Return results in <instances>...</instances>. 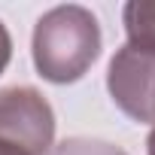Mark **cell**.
<instances>
[{"mask_svg": "<svg viewBox=\"0 0 155 155\" xmlns=\"http://www.w3.org/2000/svg\"><path fill=\"white\" fill-rule=\"evenodd\" d=\"M152 55H155V52H152Z\"/></svg>", "mask_w": 155, "mask_h": 155, "instance_id": "9c48e42d", "label": "cell"}, {"mask_svg": "<svg viewBox=\"0 0 155 155\" xmlns=\"http://www.w3.org/2000/svg\"><path fill=\"white\" fill-rule=\"evenodd\" d=\"M128 46L155 52V0H131L122 9Z\"/></svg>", "mask_w": 155, "mask_h": 155, "instance_id": "277c9868", "label": "cell"}, {"mask_svg": "<svg viewBox=\"0 0 155 155\" xmlns=\"http://www.w3.org/2000/svg\"><path fill=\"white\" fill-rule=\"evenodd\" d=\"M0 140L31 155H49L55 143V113L31 85L0 91Z\"/></svg>", "mask_w": 155, "mask_h": 155, "instance_id": "7a4b0ae2", "label": "cell"}, {"mask_svg": "<svg viewBox=\"0 0 155 155\" xmlns=\"http://www.w3.org/2000/svg\"><path fill=\"white\" fill-rule=\"evenodd\" d=\"M9 58H12V40H9V31L3 28V21H0V73L6 70Z\"/></svg>", "mask_w": 155, "mask_h": 155, "instance_id": "8992f818", "label": "cell"}, {"mask_svg": "<svg viewBox=\"0 0 155 155\" xmlns=\"http://www.w3.org/2000/svg\"><path fill=\"white\" fill-rule=\"evenodd\" d=\"M107 88L116 107L134 122L155 125V55L122 46L107 70Z\"/></svg>", "mask_w": 155, "mask_h": 155, "instance_id": "3957f363", "label": "cell"}, {"mask_svg": "<svg viewBox=\"0 0 155 155\" xmlns=\"http://www.w3.org/2000/svg\"><path fill=\"white\" fill-rule=\"evenodd\" d=\"M0 155H31V152H25V149H18V146H12V143H3V140H0Z\"/></svg>", "mask_w": 155, "mask_h": 155, "instance_id": "52a82bcc", "label": "cell"}, {"mask_svg": "<svg viewBox=\"0 0 155 155\" xmlns=\"http://www.w3.org/2000/svg\"><path fill=\"white\" fill-rule=\"evenodd\" d=\"M55 155H125V152L101 140H67L55 149Z\"/></svg>", "mask_w": 155, "mask_h": 155, "instance_id": "5b68a950", "label": "cell"}, {"mask_svg": "<svg viewBox=\"0 0 155 155\" xmlns=\"http://www.w3.org/2000/svg\"><path fill=\"white\" fill-rule=\"evenodd\" d=\"M101 25L85 6H55L34 28V67L55 85L76 82L101 55Z\"/></svg>", "mask_w": 155, "mask_h": 155, "instance_id": "6da1fadb", "label": "cell"}, {"mask_svg": "<svg viewBox=\"0 0 155 155\" xmlns=\"http://www.w3.org/2000/svg\"><path fill=\"white\" fill-rule=\"evenodd\" d=\"M146 152H149V155H155V125H152V131H149V140H146Z\"/></svg>", "mask_w": 155, "mask_h": 155, "instance_id": "ba28073f", "label": "cell"}]
</instances>
